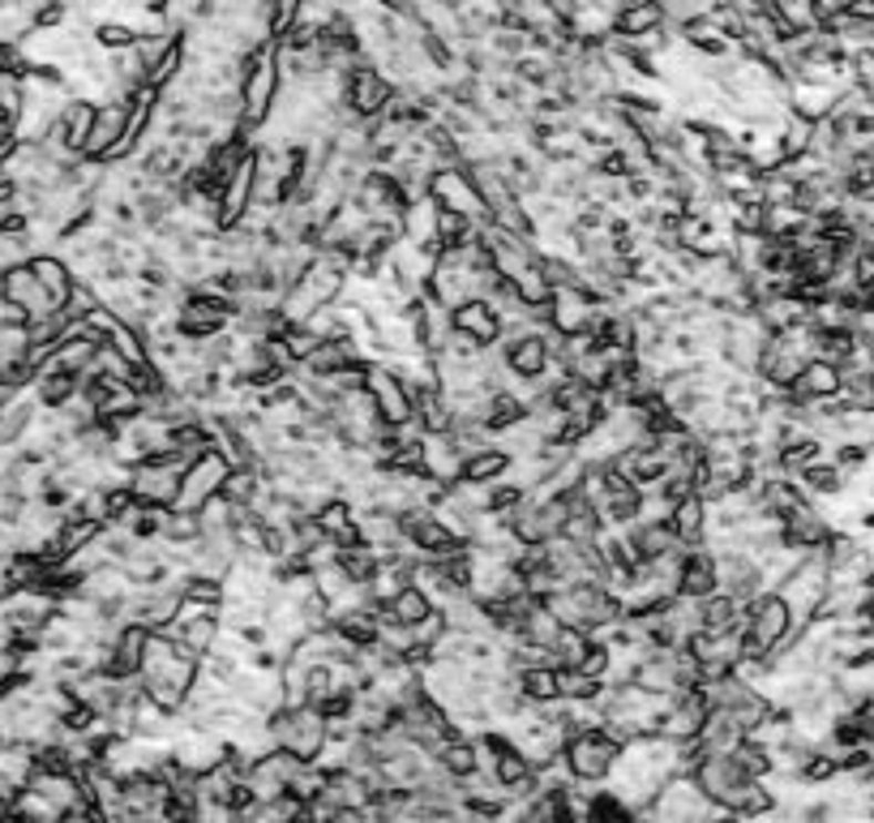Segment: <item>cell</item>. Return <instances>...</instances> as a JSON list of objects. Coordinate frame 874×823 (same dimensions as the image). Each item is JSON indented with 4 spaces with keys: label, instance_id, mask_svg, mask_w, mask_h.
<instances>
[{
    "label": "cell",
    "instance_id": "1",
    "mask_svg": "<svg viewBox=\"0 0 874 823\" xmlns=\"http://www.w3.org/2000/svg\"><path fill=\"white\" fill-rule=\"evenodd\" d=\"M279 91H284L279 52H275V43H261L245 56V69H240V130L254 137V146H258V130L266 125Z\"/></svg>",
    "mask_w": 874,
    "mask_h": 823
},
{
    "label": "cell",
    "instance_id": "2",
    "mask_svg": "<svg viewBox=\"0 0 874 823\" xmlns=\"http://www.w3.org/2000/svg\"><path fill=\"white\" fill-rule=\"evenodd\" d=\"M617 755H621V742H617L605 724H592V729H579V733L566 738V747H562V768H566V776L579 781V785H600V781L614 776Z\"/></svg>",
    "mask_w": 874,
    "mask_h": 823
},
{
    "label": "cell",
    "instance_id": "3",
    "mask_svg": "<svg viewBox=\"0 0 874 823\" xmlns=\"http://www.w3.org/2000/svg\"><path fill=\"white\" fill-rule=\"evenodd\" d=\"M780 600L789 605V614H793V626L802 630L806 623L819 618V609H823V600L832 593V570H827V558H823V549H814L806 558L798 562L784 579H780Z\"/></svg>",
    "mask_w": 874,
    "mask_h": 823
},
{
    "label": "cell",
    "instance_id": "4",
    "mask_svg": "<svg viewBox=\"0 0 874 823\" xmlns=\"http://www.w3.org/2000/svg\"><path fill=\"white\" fill-rule=\"evenodd\" d=\"M189 463L181 455H151L137 467H130V490L142 506H155V511H167L176 506V494H181V476H185Z\"/></svg>",
    "mask_w": 874,
    "mask_h": 823
},
{
    "label": "cell",
    "instance_id": "5",
    "mask_svg": "<svg viewBox=\"0 0 874 823\" xmlns=\"http://www.w3.org/2000/svg\"><path fill=\"white\" fill-rule=\"evenodd\" d=\"M364 391L373 399L382 425L399 429V425H412V421H417V395H412V387H408L387 361H373L364 369Z\"/></svg>",
    "mask_w": 874,
    "mask_h": 823
},
{
    "label": "cell",
    "instance_id": "6",
    "mask_svg": "<svg viewBox=\"0 0 874 823\" xmlns=\"http://www.w3.org/2000/svg\"><path fill=\"white\" fill-rule=\"evenodd\" d=\"M429 198L438 202L442 210H459V215H467V219H476V224H485L489 219L485 198H481V189H476V176H472V167L463 164V160L442 164L433 176H429Z\"/></svg>",
    "mask_w": 874,
    "mask_h": 823
},
{
    "label": "cell",
    "instance_id": "7",
    "mask_svg": "<svg viewBox=\"0 0 874 823\" xmlns=\"http://www.w3.org/2000/svg\"><path fill=\"white\" fill-rule=\"evenodd\" d=\"M390 100H394V82H390L373 61H360V65L348 73V82H343V103L357 112L360 121H369V125L382 121Z\"/></svg>",
    "mask_w": 874,
    "mask_h": 823
},
{
    "label": "cell",
    "instance_id": "8",
    "mask_svg": "<svg viewBox=\"0 0 874 823\" xmlns=\"http://www.w3.org/2000/svg\"><path fill=\"white\" fill-rule=\"evenodd\" d=\"M227 467L232 463L210 446V451H202L189 467H185V476H181V494H176V506L181 511H202L206 502L215 494H224V481H227Z\"/></svg>",
    "mask_w": 874,
    "mask_h": 823
},
{
    "label": "cell",
    "instance_id": "9",
    "mask_svg": "<svg viewBox=\"0 0 874 823\" xmlns=\"http://www.w3.org/2000/svg\"><path fill=\"white\" fill-rule=\"evenodd\" d=\"M254 189H258V151H249L227 172L224 189H219V232L236 228L245 219V210L254 206Z\"/></svg>",
    "mask_w": 874,
    "mask_h": 823
},
{
    "label": "cell",
    "instance_id": "10",
    "mask_svg": "<svg viewBox=\"0 0 874 823\" xmlns=\"http://www.w3.org/2000/svg\"><path fill=\"white\" fill-rule=\"evenodd\" d=\"M596 305L600 300L592 297L587 288L579 284H566V288H553L549 297V327L557 335H583V330H592V318H596Z\"/></svg>",
    "mask_w": 874,
    "mask_h": 823
},
{
    "label": "cell",
    "instance_id": "11",
    "mask_svg": "<svg viewBox=\"0 0 874 823\" xmlns=\"http://www.w3.org/2000/svg\"><path fill=\"white\" fill-rule=\"evenodd\" d=\"M421 472L433 485H442V490H451L454 481L463 476V451H459V438H454L451 429L424 433L421 438Z\"/></svg>",
    "mask_w": 874,
    "mask_h": 823
},
{
    "label": "cell",
    "instance_id": "12",
    "mask_svg": "<svg viewBox=\"0 0 874 823\" xmlns=\"http://www.w3.org/2000/svg\"><path fill=\"white\" fill-rule=\"evenodd\" d=\"M844 387L841 378V364L823 361V357H810L802 364V373H798V382L789 387V399L793 403H823V399H836Z\"/></svg>",
    "mask_w": 874,
    "mask_h": 823
},
{
    "label": "cell",
    "instance_id": "13",
    "mask_svg": "<svg viewBox=\"0 0 874 823\" xmlns=\"http://www.w3.org/2000/svg\"><path fill=\"white\" fill-rule=\"evenodd\" d=\"M125 121H130V107H125L121 100L99 103L95 125H91V137H86V160L103 164V160L112 155V146L125 137Z\"/></svg>",
    "mask_w": 874,
    "mask_h": 823
},
{
    "label": "cell",
    "instance_id": "14",
    "mask_svg": "<svg viewBox=\"0 0 874 823\" xmlns=\"http://www.w3.org/2000/svg\"><path fill=\"white\" fill-rule=\"evenodd\" d=\"M417 330H421V348L429 357H442L446 352V343H451L454 335V322H451V309L442 305V300H433L429 292L417 297Z\"/></svg>",
    "mask_w": 874,
    "mask_h": 823
},
{
    "label": "cell",
    "instance_id": "15",
    "mask_svg": "<svg viewBox=\"0 0 874 823\" xmlns=\"http://www.w3.org/2000/svg\"><path fill=\"white\" fill-rule=\"evenodd\" d=\"M712 593H720V588H716V554L708 545H690L686 558H681L678 596L703 600V596H712Z\"/></svg>",
    "mask_w": 874,
    "mask_h": 823
},
{
    "label": "cell",
    "instance_id": "16",
    "mask_svg": "<svg viewBox=\"0 0 874 823\" xmlns=\"http://www.w3.org/2000/svg\"><path fill=\"white\" fill-rule=\"evenodd\" d=\"M451 322L454 330H463V335H472L476 343H497L502 339V318L493 313V305L489 300H463V305H454L451 309Z\"/></svg>",
    "mask_w": 874,
    "mask_h": 823
},
{
    "label": "cell",
    "instance_id": "17",
    "mask_svg": "<svg viewBox=\"0 0 874 823\" xmlns=\"http://www.w3.org/2000/svg\"><path fill=\"white\" fill-rule=\"evenodd\" d=\"M313 519H318L326 541H335V545H352V541H360V515L343 494L322 502V506L313 511Z\"/></svg>",
    "mask_w": 874,
    "mask_h": 823
},
{
    "label": "cell",
    "instance_id": "18",
    "mask_svg": "<svg viewBox=\"0 0 874 823\" xmlns=\"http://www.w3.org/2000/svg\"><path fill=\"white\" fill-rule=\"evenodd\" d=\"M502 352H506V364L515 369L518 378H536V373H545V364L553 361L549 357V327L532 330V335H523V339H515V343H506Z\"/></svg>",
    "mask_w": 874,
    "mask_h": 823
},
{
    "label": "cell",
    "instance_id": "19",
    "mask_svg": "<svg viewBox=\"0 0 874 823\" xmlns=\"http://www.w3.org/2000/svg\"><path fill=\"white\" fill-rule=\"evenodd\" d=\"M399 236L403 240H412V245H424V249H433V254H442L438 249V202L429 198H417L403 206V224H399Z\"/></svg>",
    "mask_w": 874,
    "mask_h": 823
},
{
    "label": "cell",
    "instance_id": "20",
    "mask_svg": "<svg viewBox=\"0 0 874 823\" xmlns=\"http://www.w3.org/2000/svg\"><path fill=\"white\" fill-rule=\"evenodd\" d=\"M841 100V91L836 86H827V82H789V112H798V116H806V121H823V116H832V107Z\"/></svg>",
    "mask_w": 874,
    "mask_h": 823
},
{
    "label": "cell",
    "instance_id": "21",
    "mask_svg": "<svg viewBox=\"0 0 874 823\" xmlns=\"http://www.w3.org/2000/svg\"><path fill=\"white\" fill-rule=\"evenodd\" d=\"M665 27H669V13H665L660 0H630L614 22V31L621 34V39H639V34L665 31Z\"/></svg>",
    "mask_w": 874,
    "mask_h": 823
},
{
    "label": "cell",
    "instance_id": "22",
    "mask_svg": "<svg viewBox=\"0 0 874 823\" xmlns=\"http://www.w3.org/2000/svg\"><path fill=\"white\" fill-rule=\"evenodd\" d=\"M699 618H703V630H708V635H729V630H742L746 605L729 593H712L699 600Z\"/></svg>",
    "mask_w": 874,
    "mask_h": 823
},
{
    "label": "cell",
    "instance_id": "23",
    "mask_svg": "<svg viewBox=\"0 0 874 823\" xmlns=\"http://www.w3.org/2000/svg\"><path fill=\"white\" fill-rule=\"evenodd\" d=\"M630 541H635V549H639V558L644 562H656V558H665V554H674V549H686L669 519H656V524H630Z\"/></svg>",
    "mask_w": 874,
    "mask_h": 823
},
{
    "label": "cell",
    "instance_id": "24",
    "mask_svg": "<svg viewBox=\"0 0 874 823\" xmlns=\"http://www.w3.org/2000/svg\"><path fill=\"white\" fill-rule=\"evenodd\" d=\"M511 678H515L518 695L527 699V703H557L562 695H557V665H523V669H511Z\"/></svg>",
    "mask_w": 874,
    "mask_h": 823
},
{
    "label": "cell",
    "instance_id": "25",
    "mask_svg": "<svg viewBox=\"0 0 874 823\" xmlns=\"http://www.w3.org/2000/svg\"><path fill=\"white\" fill-rule=\"evenodd\" d=\"M674 532L681 536V545H708V502L699 494H686L669 515Z\"/></svg>",
    "mask_w": 874,
    "mask_h": 823
},
{
    "label": "cell",
    "instance_id": "26",
    "mask_svg": "<svg viewBox=\"0 0 874 823\" xmlns=\"http://www.w3.org/2000/svg\"><path fill=\"white\" fill-rule=\"evenodd\" d=\"M31 270H34V279L43 284V292L56 300V305H65V297L73 292V284H78V279H73V266H69L61 254H34Z\"/></svg>",
    "mask_w": 874,
    "mask_h": 823
},
{
    "label": "cell",
    "instance_id": "27",
    "mask_svg": "<svg viewBox=\"0 0 874 823\" xmlns=\"http://www.w3.org/2000/svg\"><path fill=\"white\" fill-rule=\"evenodd\" d=\"M506 467H511V455H506L497 442H489V446L472 451V455L463 460V476H459V481H472V485H493V481H502V476H506Z\"/></svg>",
    "mask_w": 874,
    "mask_h": 823
},
{
    "label": "cell",
    "instance_id": "28",
    "mask_svg": "<svg viewBox=\"0 0 874 823\" xmlns=\"http://www.w3.org/2000/svg\"><path fill=\"white\" fill-rule=\"evenodd\" d=\"M95 112H99V103L95 100H73L65 103V112H61V133H65V142L86 160V137H91V125H95Z\"/></svg>",
    "mask_w": 874,
    "mask_h": 823
},
{
    "label": "cell",
    "instance_id": "29",
    "mask_svg": "<svg viewBox=\"0 0 874 823\" xmlns=\"http://www.w3.org/2000/svg\"><path fill=\"white\" fill-rule=\"evenodd\" d=\"M348 364H360L348 339H318V348L296 364V369H305V373H318V378H322V373H339V369H348Z\"/></svg>",
    "mask_w": 874,
    "mask_h": 823
},
{
    "label": "cell",
    "instance_id": "30",
    "mask_svg": "<svg viewBox=\"0 0 874 823\" xmlns=\"http://www.w3.org/2000/svg\"><path fill=\"white\" fill-rule=\"evenodd\" d=\"M433 755H438V768H442L446 776L463 781V776H472V772H476V738H463V733L454 729L451 738H446Z\"/></svg>",
    "mask_w": 874,
    "mask_h": 823
},
{
    "label": "cell",
    "instance_id": "31",
    "mask_svg": "<svg viewBox=\"0 0 874 823\" xmlns=\"http://www.w3.org/2000/svg\"><path fill=\"white\" fill-rule=\"evenodd\" d=\"M202 536V524H197V511H181V506H167L160 515V541L167 545H194Z\"/></svg>",
    "mask_w": 874,
    "mask_h": 823
},
{
    "label": "cell",
    "instance_id": "32",
    "mask_svg": "<svg viewBox=\"0 0 874 823\" xmlns=\"http://www.w3.org/2000/svg\"><path fill=\"white\" fill-rule=\"evenodd\" d=\"M772 13L784 22V31L789 34H806V31H819V27H823V13H819L814 0H777Z\"/></svg>",
    "mask_w": 874,
    "mask_h": 823
},
{
    "label": "cell",
    "instance_id": "33",
    "mask_svg": "<svg viewBox=\"0 0 874 823\" xmlns=\"http://www.w3.org/2000/svg\"><path fill=\"white\" fill-rule=\"evenodd\" d=\"M387 614L394 618V623H403V626H417V623H424L429 614H433V600L424 596V588H417V584H408L403 593L394 596L387 605Z\"/></svg>",
    "mask_w": 874,
    "mask_h": 823
},
{
    "label": "cell",
    "instance_id": "34",
    "mask_svg": "<svg viewBox=\"0 0 874 823\" xmlns=\"http://www.w3.org/2000/svg\"><path fill=\"white\" fill-rule=\"evenodd\" d=\"M261 9H266V31H270V39H284L300 22L305 0H261Z\"/></svg>",
    "mask_w": 874,
    "mask_h": 823
},
{
    "label": "cell",
    "instance_id": "35",
    "mask_svg": "<svg viewBox=\"0 0 874 823\" xmlns=\"http://www.w3.org/2000/svg\"><path fill=\"white\" fill-rule=\"evenodd\" d=\"M99 305H103V300H99V292H95V288H91V284H82V279H78V284H73V292H69V297H65V305H61V309H65L69 318H73V322H86V318H91V313H95Z\"/></svg>",
    "mask_w": 874,
    "mask_h": 823
},
{
    "label": "cell",
    "instance_id": "36",
    "mask_svg": "<svg viewBox=\"0 0 874 823\" xmlns=\"http://www.w3.org/2000/svg\"><path fill=\"white\" fill-rule=\"evenodd\" d=\"M575 669H583L587 678H596V682H605L609 678V669H614V648L609 644H600V639H592V648L583 652V660L575 665Z\"/></svg>",
    "mask_w": 874,
    "mask_h": 823
},
{
    "label": "cell",
    "instance_id": "37",
    "mask_svg": "<svg viewBox=\"0 0 874 823\" xmlns=\"http://www.w3.org/2000/svg\"><path fill=\"white\" fill-rule=\"evenodd\" d=\"M142 34L133 31L130 22H99L95 27V43L99 48H107V52H121V48H133Z\"/></svg>",
    "mask_w": 874,
    "mask_h": 823
},
{
    "label": "cell",
    "instance_id": "38",
    "mask_svg": "<svg viewBox=\"0 0 874 823\" xmlns=\"http://www.w3.org/2000/svg\"><path fill=\"white\" fill-rule=\"evenodd\" d=\"M185 596H194L202 605H219L224 609V579H210V575H189L185 579Z\"/></svg>",
    "mask_w": 874,
    "mask_h": 823
},
{
    "label": "cell",
    "instance_id": "39",
    "mask_svg": "<svg viewBox=\"0 0 874 823\" xmlns=\"http://www.w3.org/2000/svg\"><path fill=\"white\" fill-rule=\"evenodd\" d=\"M742 9H759V13H772L777 9V0H738Z\"/></svg>",
    "mask_w": 874,
    "mask_h": 823
},
{
    "label": "cell",
    "instance_id": "40",
    "mask_svg": "<svg viewBox=\"0 0 874 823\" xmlns=\"http://www.w3.org/2000/svg\"><path fill=\"white\" fill-rule=\"evenodd\" d=\"M862 618L874 626V593H866V605H862Z\"/></svg>",
    "mask_w": 874,
    "mask_h": 823
},
{
    "label": "cell",
    "instance_id": "41",
    "mask_svg": "<svg viewBox=\"0 0 874 823\" xmlns=\"http://www.w3.org/2000/svg\"><path fill=\"white\" fill-rule=\"evenodd\" d=\"M871 160H874V151H871Z\"/></svg>",
    "mask_w": 874,
    "mask_h": 823
},
{
    "label": "cell",
    "instance_id": "42",
    "mask_svg": "<svg viewBox=\"0 0 874 823\" xmlns=\"http://www.w3.org/2000/svg\"><path fill=\"white\" fill-rule=\"evenodd\" d=\"M160 823H167V820H160Z\"/></svg>",
    "mask_w": 874,
    "mask_h": 823
},
{
    "label": "cell",
    "instance_id": "43",
    "mask_svg": "<svg viewBox=\"0 0 874 823\" xmlns=\"http://www.w3.org/2000/svg\"><path fill=\"white\" fill-rule=\"evenodd\" d=\"M0 116H4V112H0Z\"/></svg>",
    "mask_w": 874,
    "mask_h": 823
}]
</instances>
